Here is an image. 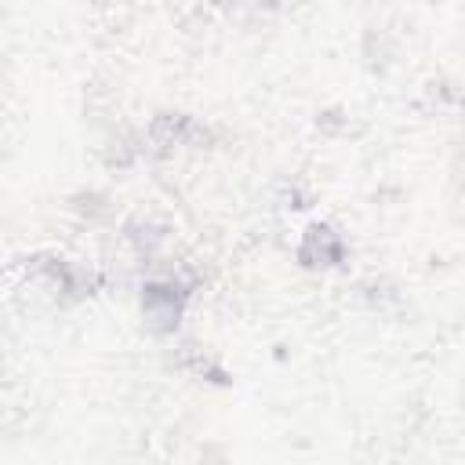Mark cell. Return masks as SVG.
<instances>
[{
  "label": "cell",
  "instance_id": "obj_1",
  "mask_svg": "<svg viewBox=\"0 0 465 465\" xmlns=\"http://www.w3.org/2000/svg\"><path fill=\"white\" fill-rule=\"evenodd\" d=\"M341 254H345V243H341V236H338L334 229H327V225H309L305 240H302V247H298L302 265H338Z\"/></svg>",
  "mask_w": 465,
  "mask_h": 465
},
{
  "label": "cell",
  "instance_id": "obj_2",
  "mask_svg": "<svg viewBox=\"0 0 465 465\" xmlns=\"http://www.w3.org/2000/svg\"><path fill=\"white\" fill-rule=\"evenodd\" d=\"M182 302H185V291L174 283V280H160V283H149L145 294H142V309L160 320V323H178L182 316Z\"/></svg>",
  "mask_w": 465,
  "mask_h": 465
}]
</instances>
